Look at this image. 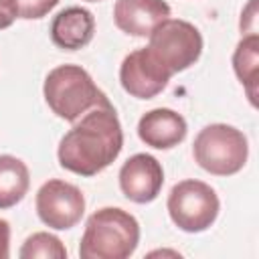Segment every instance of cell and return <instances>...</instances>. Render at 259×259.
<instances>
[{"label": "cell", "mask_w": 259, "mask_h": 259, "mask_svg": "<svg viewBox=\"0 0 259 259\" xmlns=\"http://www.w3.org/2000/svg\"><path fill=\"white\" fill-rule=\"evenodd\" d=\"M18 18V0H0V30Z\"/></svg>", "instance_id": "17"}, {"label": "cell", "mask_w": 259, "mask_h": 259, "mask_svg": "<svg viewBox=\"0 0 259 259\" xmlns=\"http://www.w3.org/2000/svg\"><path fill=\"white\" fill-rule=\"evenodd\" d=\"M117 178L121 194L127 200L146 204L158 198L164 184V170L152 154H134L121 164Z\"/></svg>", "instance_id": "9"}, {"label": "cell", "mask_w": 259, "mask_h": 259, "mask_svg": "<svg viewBox=\"0 0 259 259\" xmlns=\"http://www.w3.org/2000/svg\"><path fill=\"white\" fill-rule=\"evenodd\" d=\"M18 255L22 259H34V257H42V259H67V249L63 245V241L51 233H32L20 247Z\"/></svg>", "instance_id": "15"}, {"label": "cell", "mask_w": 259, "mask_h": 259, "mask_svg": "<svg viewBox=\"0 0 259 259\" xmlns=\"http://www.w3.org/2000/svg\"><path fill=\"white\" fill-rule=\"evenodd\" d=\"M42 95L51 111L71 123L91 107L109 101L107 95L93 83L91 75L79 65H59L49 71Z\"/></svg>", "instance_id": "3"}, {"label": "cell", "mask_w": 259, "mask_h": 259, "mask_svg": "<svg viewBox=\"0 0 259 259\" xmlns=\"http://www.w3.org/2000/svg\"><path fill=\"white\" fill-rule=\"evenodd\" d=\"M148 38L150 42L146 49L170 75L192 67L202 53V34L188 20L166 18Z\"/></svg>", "instance_id": "5"}, {"label": "cell", "mask_w": 259, "mask_h": 259, "mask_svg": "<svg viewBox=\"0 0 259 259\" xmlns=\"http://www.w3.org/2000/svg\"><path fill=\"white\" fill-rule=\"evenodd\" d=\"M34 206L38 219L47 227L55 231H67L81 221L85 212V196L75 184L53 178L38 188Z\"/></svg>", "instance_id": "7"}, {"label": "cell", "mask_w": 259, "mask_h": 259, "mask_svg": "<svg viewBox=\"0 0 259 259\" xmlns=\"http://www.w3.org/2000/svg\"><path fill=\"white\" fill-rule=\"evenodd\" d=\"M123 148V132L111 101L91 107L61 138L57 158L59 164L79 176H95L119 156Z\"/></svg>", "instance_id": "1"}, {"label": "cell", "mask_w": 259, "mask_h": 259, "mask_svg": "<svg viewBox=\"0 0 259 259\" xmlns=\"http://www.w3.org/2000/svg\"><path fill=\"white\" fill-rule=\"evenodd\" d=\"M30 186L28 166L10 154H0V208L18 204Z\"/></svg>", "instance_id": "13"}, {"label": "cell", "mask_w": 259, "mask_h": 259, "mask_svg": "<svg viewBox=\"0 0 259 259\" xmlns=\"http://www.w3.org/2000/svg\"><path fill=\"white\" fill-rule=\"evenodd\" d=\"M85 2H101V0H85Z\"/></svg>", "instance_id": "19"}, {"label": "cell", "mask_w": 259, "mask_h": 259, "mask_svg": "<svg viewBox=\"0 0 259 259\" xmlns=\"http://www.w3.org/2000/svg\"><path fill=\"white\" fill-rule=\"evenodd\" d=\"M172 223L184 233H202L219 217L221 200L214 188L202 180H182L172 186L166 200Z\"/></svg>", "instance_id": "6"}, {"label": "cell", "mask_w": 259, "mask_h": 259, "mask_svg": "<svg viewBox=\"0 0 259 259\" xmlns=\"http://www.w3.org/2000/svg\"><path fill=\"white\" fill-rule=\"evenodd\" d=\"M170 73L150 55V51L136 49L132 51L119 67V83L132 97L152 99L162 93L170 81Z\"/></svg>", "instance_id": "8"}, {"label": "cell", "mask_w": 259, "mask_h": 259, "mask_svg": "<svg viewBox=\"0 0 259 259\" xmlns=\"http://www.w3.org/2000/svg\"><path fill=\"white\" fill-rule=\"evenodd\" d=\"M95 32V18L87 8L69 6L51 22V40L63 51H79L87 47Z\"/></svg>", "instance_id": "12"}, {"label": "cell", "mask_w": 259, "mask_h": 259, "mask_svg": "<svg viewBox=\"0 0 259 259\" xmlns=\"http://www.w3.org/2000/svg\"><path fill=\"white\" fill-rule=\"evenodd\" d=\"M59 0H18V18L24 20H38L47 16Z\"/></svg>", "instance_id": "16"}, {"label": "cell", "mask_w": 259, "mask_h": 259, "mask_svg": "<svg viewBox=\"0 0 259 259\" xmlns=\"http://www.w3.org/2000/svg\"><path fill=\"white\" fill-rule=\"evenodd\" d=\"M140 243V223L136 217L117 206L95 210L79 243L81 259H127Z\"/></svg>", "instance_id": "2"}, {"label": "cell", "mask_w": 259, "mask_h": 259, "mask_svg": "<svg viewBox=\"0 0 259 259\" xmlns=\"http://www.w3.org/2000/svg\"><path fill=\"white\" fill-rule=\"evenodd\" d=\"M186 119L168 107H156L146 111L138 121L140 140L156 150H170L186 138Z\"/></svg>", "instance_id": "11"}, {"label": "cell", "mask_w": 259, "mask_h": 259, "mask_svg": "<svg viewBox=\"0 0 259 259\" xmlns=\"http://www.w3.org/2000/svg\"><path fill=\"white\" fill-rule=\"evenodd\" d=\"M170 18L166 0H115L113 22L115 26L136 38H146L162 22Z\"/></svg>", "instance_id": "10"}, {"label": "cell", "mask_w": 259, "mask_h": 259, "mask_svg": "<svg viewBox=\"0 0 259 259\" xmlns=\"http://www.w3.org/2000/svg\"><path fill=\"white\" fill-rule=\"evenodd\" d=\"M10 257V225L0 219V259Z\"/></svg>", "instance_id": "18"}, {"label": "cell", "mask_w": 259, "mask_h": 259, "mask_svg": "<svg viewBox=\"0 0 259 259\" xmlns=\"http://www.w3.org/2000/svg\"><path fill=\"white\" fill-rule=\"evenodd\" d=\"M194 162L214 176H233L247 164L249 144L241 130L229 123L204 125L192 144Z\"/></svg>", "instance_id": "4"}, {"label": "cell", "mask_w": 259, "mask_h": 259, "mask_svg": "<svg viewBox=\"0 0 259 259\" xmlns=\"http://www.w3.org/2000/svg\"><path fill=\"white\" fill-rule=\"evenodd\" d=\"M259 65V36L257 32L245 34L233 53V69L239 81L243 83L249 101L255 105V87H257V67Z\"/></svg>", "instance_id": "14"}]
</instances>
